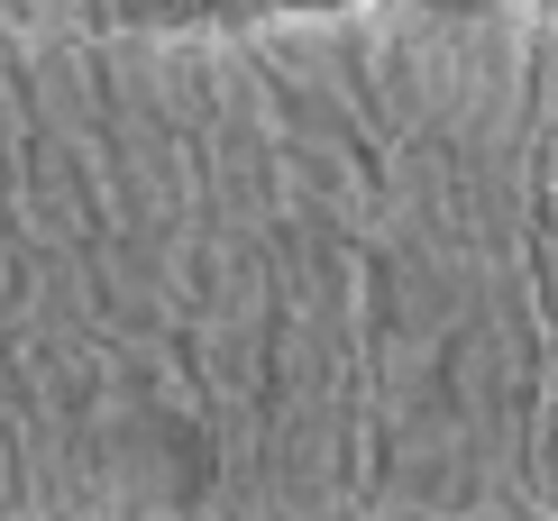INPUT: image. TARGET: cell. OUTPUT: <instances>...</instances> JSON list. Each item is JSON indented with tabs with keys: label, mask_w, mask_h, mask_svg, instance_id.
I'll return each instance as SVG.
<instances>
[]
</instances>
